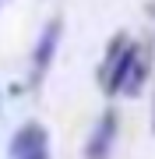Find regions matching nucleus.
Returning a JSON list of instances; mask_svg holds the SVG:
<instances>
[{"label":"nucleus","mask_w":155,"mask_h":159,"mask_svg":"<svg viewBox=\"0 0 155 159\" xmlns=\"http://www.w3.org/2000/svg\"><path fill=\"white\" fill-rule=\"evenodd\" d=\"M138 53H141V46H134V43H127V46H123V53L113 60V67H109V71H106V78H102L106 96H116V92H123V81H127V74H131L134 60H138Z\"/></svg>","instance_id":"4"},{"label":"nucleus","mask_w":155,"mask_h":159,"mask_svg":"<svg viewBox=\"0 0 155 159\" xmlns=\"http://www.w3.org/2000/svg\"><path fill=\"white\" fill-rule=\"evenodd\" d=\"M60 39H63V21L60 18H50V25L42 29L39 43H35V50H32V85H39V81L46 78L50 64H53V57H57Z\"/></svg>","instance_id":"2"},{"label":"nucleus","mask_w":155,"mask_h":159,"mask_svg":"<svg viewBox=\"0 0 155 159\" xmlns=\"http://www.w3.org/2000/svg\"><path fill=\"white\" fill-rule=\"evenodd\" d=\"M116 131H120V117H116V110H106L99 117L92 138L85 142V159H109L113 142H116Z\"/></svg>","instance_id":"3"},{"label":"nucleus","mask_w":155,"mask_h":159,"mask_svg":"<svg viewBox=\"0 0 155 159\" xmlns=\"http://www.w3.org/2000/svg\"><path fill=\"white\" fill-rule=\"evenodd\" d=\"M152 131H155V113H152Z\"/></svg>","instance_id":"7"},{"label":"nucleus","mask_w":155,"mask_h":159,"mask_svg":"<svg viewBox=\"0 0 155 159\" xmlns=\"http://www.w3.org/2000/svg\"><path fill=\"white\" fill-rule=\"evenodd\" d=\"M148 11H152V14H155V0H152V4H148Z\"/></svg>","instance_id":"6"},{"label":"nucleus","mask_w":155,"mask_h":159,"mask_svg":"<svg viewBox=\"0 0 155 159\" xmlns=\"http://www.w3.org/2000/svg\"><path fill=\"white\" fill-rule=\"evenodd\" d=\"M148 71H152V53L141 46L138 60H134V67H131V74H127V81H123V92H127V96H141L144 81H148Z\"/></svg>","instance_id":"5"},{"label":"nucleus","mask_w":155,"mask_h":159,"mask_svg":"<svg viewBox=\"0 0 155 159\" xmlns=\"http://www.w3.org/2000/svg\"><path fill=\"white\" fill-rule=\"evenodd\" d=\"M0 102H4V96H0Z\"/></svg>","instance_id":"8"},{"label":"nucleus","mask_w":155,"mask_h":159,"mask_svg":"<svg viewBox=\"0 0 155 159\" xmlns=\"http://www.w3.org/2000/svg\"><path fill=\"white\" fill-rule=\"evenodd\" d=\"M7 152H11V159H50V134H46V127L35 124V120L21 124L14 131Z\"/></svg>","instance_id":"1"}]
</instances>
